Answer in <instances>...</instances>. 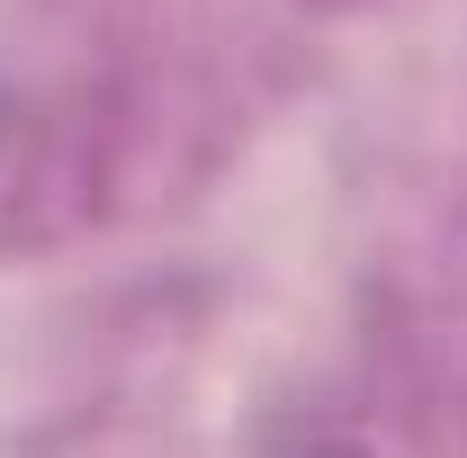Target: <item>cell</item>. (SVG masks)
I'll return each instance as SVG.
<instances>
[{"mask_svg":"<svg viewBox=\"0 0 467 458\" xmlns=\"http://www.w3.org/2000/svg\"><path fill=\"white\" fill-rule=\"evenodd\" d=\"M306 458H350V450H306Z\"/></svg>","mask_w":467,"mask_h":458,"instance_id":"obj_1","label":"cell"}]
</instances>
